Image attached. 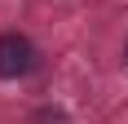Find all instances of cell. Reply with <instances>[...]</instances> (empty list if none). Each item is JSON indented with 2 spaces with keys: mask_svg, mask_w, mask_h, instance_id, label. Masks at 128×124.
Returning a JSON list of instances; mask_svg holds the SVG:
<instances>
[{
  "mask_svg": "<svg viewBox=\"0 0 128 124\" xmlns=\"http://www.w3.org/2000/svg\"><path fill=\"white\" fill-rule=\"evenodd\" d=\"M36 44L22 36V31H4L0 36V80H18V75H31L36 71Z\"/></svg>",
  "mask_w": 128,
  "mask_h": 124,
  "instance_id": "6da1fadb",
  "label": "cell"
}]
</instances>
